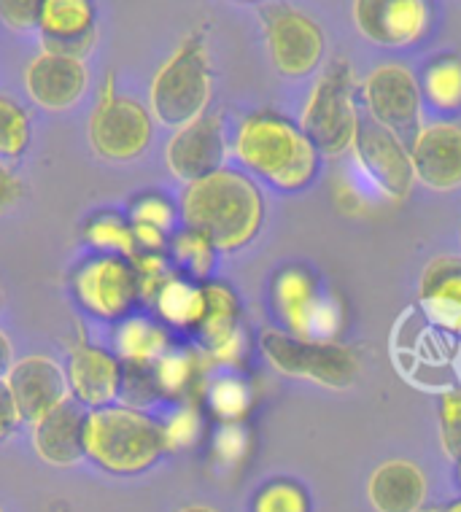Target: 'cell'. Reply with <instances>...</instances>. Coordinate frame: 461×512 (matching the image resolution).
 Segmentation results:
<instances>
[{
  "mask_svg": "<svg viewBox=\"0 0 461 512\" xmlns=\"http://www.w3.org/2000/svg\"><path fill=\"white\" fill-rule=\"evenodd\" d=\"M181 219L203 232L216 251L232 254L257 238L265 221V200L246 173L219 168L187 184L181 195Z\"/></svg>",
  "mask_w": 461,
  "mask_h": 512,
  "instance_id": "6da1fadb",
  "label": "cell"
},
{
  "mask_svg": "<svg viewBox=\"0 0 461 512\" xmlns=\"http://www.w3.org/2000/svg\"><path fill=\"white\" fill-rule=\"evenodd\" d=\"M235 157L254 176L278 192H302L319 173V151L300 124H292L273 111L246 116L235 135Z\"/></svg>",
  "mask_w": 461,
  "mask_h": 512,
  "instance_id": "7a4b0ae2",
  "label": "cell"
},
{
  "mask_svg": "<svg viewBox=\"0 0 461 512\" xmlns=\"http://www.w3.org/2000/svg\"><path fill=\"white\" fill-rule=\"evenodd\" d=\"M162 424L138 407L106 405L87 410L84 456L108 475H141L162 459Z\"/></svg>",
  "mask_w": 461,
  "mask_h": 512,
  "instance_id": "3957f363",
  "label": "cell"
},
{
  "mask_svg": "<svg viewBox=\"0 0 461 512\" xmlns=\"http://www.w3.org/2000/svg\"><path fill=\"white\" fill-rule=\"evenodd\" d=\"M213 92L211 57L203 36L184 38L162 62L149 87V111L165 127H184L208 114Z\"/></svg>",
  "mask_w": 461,
  "mask_h": 512,
  "instance_id": "277c9868",
  "label": "cell"
},
{
  "mask_svg": "<svg viewBox=\"0 0 461 512\" xmlns=\"http://www.w3.org/2000/svg\"><path fill=\"white\" fill-rule=\"evenodd\" d=\"M300 130L324 157H343L354 149L362 124L346 62H335L313 84L308 103L302 108Z\"/></svg>",
  "mask_w": 461,
  "mask_h": 512,
  "instance_id": "5b68a950",
  "label": "cell"
},
{
  "mask_svg": "<svg viewBox=\"0 0 461 512\" xmlns=\"http://www.w3.org/2000/svg\"><path fill=\"white\" fill-rule=\"evenodd\" d=\"M262 351L281 375L313 380L327 389H348L359 375V356L337 340H300L281 329H267Z\"/></svg>",
  "mask_w": 461,
  "mask_h": 512,
  "instance_id": "8992f818",
  "label": "cell"
},
{
  "mask_svg": "<svg viewBox=\"0 0 461 512\" xmlns=\"http://www.w3.org/2000/svg\"><path fill=\"white\" fill-rule=\"evenodd\" d=\"M154 116L143 103L116 92L114 73L108 76L95 111L89 116V146L103 159L127 162L149 149Z\"/></svg>",
  "mask_w": 461,
  "mask_h": 512,
  "instance_id": "52a82bcc",
  "label": "cell"
},
{
  "mask_svg": "<svg viewBox=\"0 0 461 512\" xmlns=\"http://www.w3.org/2000/svg\"><path fill=\"white\" fill-rule=\"evenodd\" d=\"M73 300L100 321H125L138 302V275L130 259L98 254L73 273Z\"/></svg>",
  "mask_w": 461,
  "mask_h": 512,
  "instance_id": "ba28073f",
  "label": "cell"
},
{
  "mask_svg": "<svg viewBox=\"0 0 461 512\" xmlns=\"http://www.w3.org/2000/svg\"><path fill=\"white\" fill-rule=\"evenodd\" d=\"M262 27L273 68L281 76L305 79L319 68L327 44L316 19L292 6H270L262 11Z\"/></svg>",
  "mask_w": 461,
  "mask_h": 512,
  "instance_id": "9c48e42d",
  "label": "cell"
},
{
  "mask_svg": "<svg viewBox=\"0 0 461 512\" xmlns=\"http://www.w3.org/2000/svg\"><path fill=\"white\" fill-rule=\"evenodd\" d=\"M273 302L286 332L300 340H332L340 327L335 302L324 300L311 273L300 267L278 273L273 283Z\"/></svg>",
  "mask_w": 461,
  "mask_h": 512,
  "instance_id": "30bf717a",
  "label": "cell"
},
{
  "mask_svg": "<svg viewBox=\"0 0 461 512\" xmlns=\"http://www.w3.org/2000/svg\"><path fill=\"white\" fill-rule=\"evenodd\" d=\"M0 383L14 399L22 424L30 426L71 399L65 367L54 362L52 356H22L17 362H11L9 372Z\"/></svg>",
  "mask_w": 461,
  "mask_h": 512,
  "instance_id": "8fae6325",
  "label": "cell"
},
{
  "mask_svg": "<svg viewBox=\"0 0 461 512\" xmlns=\"http://www.w3.org/2000/svg\"><path fill=\"white\" fill-rule=\"evenodd\" d=\"M354 25L370 44L386 49L413 46L432 22L429 0H354Z\"/></svg>",
  "mask_w": 461,
  "mask_h": 512,
  "instance_id": "7c38bea8",
  "label": "cell"
},
{
  "mask_svg": "<svg viewBox=\"0 0 461 512\" xmlns=\"http://www.w3.org/2000/svg\"><path fill=\"white\" fill-rule=\"evenodd\" d=\"M362 95L373 122L391 133L413 130L421 119V100H424L421 81L416 79V73L399 62H386L381 68H375L364 79Z\"/></svg>",
  "mask_w": 461,
  "mask_h": 512,
  "instance_id": "4fadbf2b",
  "label": "cell"
},
{
  "mask_svg": "<svg viewBox=\"0 0 461 512\" xmlns=\"http://www.w3.org/2000/svg\"><path fill=\"white\" fill-rule=\"evenodd\" d=\"M351 151H354L356 165L383 195L391 200H405L410 195V189L416 184V173L410 162V149L399 141L397 133H391L378 122L367 127L362 124Z\"/></svg>",
  "mask_w": 461,
  "mask_h": 512,
  "instance_id": "5bb4252c",
  "label": "cell"
},
{
  "mask_svg": "<svg viewBox=\"0 0 461 512\" xmlns=\"http://www.w3.org/2000/svg\"><path fill=\"white\" fill-rule=\"evenodd\" d=\"M227 143H224V124L219 114L197 116L195 122L178 127L165 146V162L178 181L192 184L224 168Z\"/></svg>",
  "mask_w": 461,
  "mask_h": 512,
  "instance_id": "9a60e30c",
  "label": "cell"
},
{
  "mask_svg": "<svg viewBox=\"0 0 461 512\" xmlns=\"http://www.w3.org/2000/svg\"><path fill=\"white\" fill-rule=\"evenodd\" d=\"M65 375H68L73 402H79L84 410H95V407L114 405L119 399L125 364L106 348L79 340L68 354Z\"/></svg>",
  "mask_w": 461,
  "mask_h": 512,
  "instance_id": "2e32d148",
  "label": "cell"
},
{
  "mask_svg": "<svg viewBox=\"0 0 461 512\" xmlns=\"http://www.w3.org/2000/svg\"><path fill=\"white\" fill-rule=\"evenodd\" d=\"M410 162L418 184L432 192H453L461 186V124L432 122L410 143Z\"/></svg>",
  "mask_w": 461,
  "mask_h": 512,
  "instance_id": "e0dca14e",
  "label": "cell"
},
{
  "mask_svg": "<svg viewBox=\"0 0 461 512\" xmlns=\"http://www.w3.org/2000/svg\"><path fill=\"white\" fill-rule=\"evenodd\" d=\"M89 84L87 62L68 54H36L25 71V89L30 100L46 111H68L84 98Z\"/></svg>",
  "mask_w": 461,
  "mask_h": 512,
  "instance_id": "ac0fdd59",
  "label": "cell"
},
{
  "mask_svg": "<svg viewBox=\"0 0 461 512\" xmlns=\"http://www.w3.org/2000/svg\"><path fill=\"white\" fill-rule=\"evenodd\" d=\"M36 30L44 52L87 60L98 38L95 3L92 0H44Z\"/></svg>",
  "mask_w": 461,
  "mask_h": 512,
  "instance_id": "d6986e66",
  "label": "cell"
},
{
  "mask_svg": "<svg viewBox=\"0 0 461 512\" xmlns=\"http://www.w3.org/2000/svg\"><path fill=\"white\" fill-rule=\"evenodd\" d=\"M205 316L197 327L205 356L216 364H238L243 356L240 305L230 286L205 281Z\"/></svg>",
  "mask_w": 461,
  "mask_h": 512,
  "instance_id": "ffe728a7",
  "label": "cell"
},
{
  "mask_svg": "<svg viewBox=\"0 0 461 512\" xmlns=\"http://www.w3.org/2000/svg\"><path fill=\"white\" fill-rule=\"evenodd\" d=\"M84 418L79 402H63L33 424V448L49 467H73L84 459Z\"/></svg>",
  "mask_w": 461,
  "mask_h": 512,
  "instance_id": "44dd1931",
  "label": "cell"
},
{
  "mask_svg": "<svg viewBox=\"0 0 461 512\" xmlns=\"http://www.w3.org/2000/svg\"><path fill=\"white\" fill-rule=\"evenodd\" d=\"M429 496L424 469L408 459L383 461L367 480V499L375 512H421Z\"/></svg>",
  "mask_w": 461,
  "mask_h": 512,
  "instance_id": "7402d4cb",
  "label": "cell"
},
{
  "mask_svg": "<svg viewBox=\"0 0 461 512\" xmlns=\"http://www.w3.org/2000/svg\"><path fill=\"white\" fill-rule=\"evenodd\" d=\"M418 302L440 327L461 332V259L437 256L424 267L418 283Z\"/></svg>",
  "mask_w": 461,
  "mask_h": 512,
  "instance_id": "603a6c76",
  "label": "cell"
},
{
  "mask_svg": "<svg viewBox=\"0 0 461 512\" xmlns=\"http://www.w3.org/2000/svg\"><path fill=\"white\" fill-rule=\"evenodd\" d=\"M168 351V332L151 318H125L116 327V356L125 367H154Z\"/></svg>",
  "mask_w": 461,
  "mask_h": 512,
  "instance_id": "cb8c5ba5",
  "label": "cell"
},
{
  "mask_svg": "<svg viewBox=\"0 0 461 512\" xmlns=\"http://www.w3.org/2000/svg\"><path fill=\"white\" fill-rule=\"evenodd\" d=\"M154 308L162 321L178 329H197L205 316V289L203 283H195L192 278L173 275L157 294Z\"/></svg>",
  "mask_w": 461,
  "mask_h": 512,
  "instance_id": "d4e9b609",
  "label": "cell"
},
{
  "mask_svg": "<svg viewBox=\"0 0 461 512\" xmlns=\"http://www.w3.org/2000/svg\"><path fill=\"white\" fill-rule=\"evenodd\" d=\"M151 370L160 397L181 399V402H189V394L203 378V364L189 351H168Z\"/></svg>",
  "mask_w": 461,
  "mask_h": 512,
  "instance_id": "484cf974",
  "label": "cell"
},
{
  "mask_svg": "<svg viewBox=\"0 0 461 512\" xmlns=\"http://www.w3.org/2000/svg\"><path fill=\"white\" fill-rule=\"evenodd\" d=\"M84 240L89 246L98 248L100 254H114V256H125L133 262L135 256L141 254L138 248V240H135L133 224L127 219H122L119 213H98L84 224Z\"/></svg>",
  "mask_w": 461,
  "mask_h": 512,
  "instance_id": "4316f807",
  "label": "cell"
},
{
  "mask_svg": "<svg viewBox=\"0 0 461 512\" xmlns=\"http://www.w3.org/2000/svg\"><path fill=\"white\" fill-rule=\"evenodd\" d=\"M421 95L437 111H459L461 108V57L448 54L426 65L421 76Z\"/></svg>",
  "mask_w": 461,
  "mask_h": 512,
  "instance_id": "83f0119b",
  "label": "cell"
},
{
  "mask_svg": "<svg viewBox=\"0 0 461 512\" xmlns=\"http://www.w3.org/2000/svg\"><path fill=\"white\" fill-rule=\"evenodd\" d=\"M170 254L176 259V265L195 281H208V275L213 273V265H216V246L211 240L205 238L203 232L192 230V227H184L181 232H176L170 238Z\"/></svg>",
  "mask_w": 461,
  "mask_h": 512,
  "instance_id": "f1b7e54d",
  "label": "cell"
},
{
  "mask_svg": "<svg viewBox=\"0 0 461 512\" xmlns=\"http://www.w3.org/2000/svg\"><path fill=\"white\" fill-rule=\"evenodd\" d=\"M208 405L222 424H240L251 410V391L243 380L222 378L208 389Z\"/></svg>",
  "mask_w": 461,
  "mask_h": 512,
  "instance_id": "f546056e",
  "label": "cell"
},
{
  "mask_svg": "<svg viewBox=\"0 0 461 512\" xmlns=\"http://www.w3.org/2000/svg\"><path fill=\"white\" fill-rule=\"evenodd\" d=\"M30 146V119L25 108L0 95V159H19Z\"/></svg>",
  "mask_w": 461,
  "mask_h": 512,
  "instance_id": "4dcf8cb0",
  "label": "cell"
},
{
  "mask_svg": "<svg viewBox=\"0 0 461 512\" xmlns=\"http://www.w3.org/2000/svg\"><path fill=\"white\" fill-rule=\"evenodd\" d=\"M251 512H311L308 494L292 480H273L259 488Z\"/></svg>",
  "mask_w": 461,
  "mask_h": 512,
  "instance_id": "1f68e13d",
  "label": "cell"
},
{
  "mask_svg": "<svg viewBox=\"0 0 461 512\" xmlns=\"http://www.w3.org/2000/svg\"><path fill=\"white\" fill-rule=\"evenodd\" d=\"M203 432V418L197 410L195 402H184L178 405L170 418L162 424V434H165V448L168 451H187L197 442Z\"/></svg>",
  "mask_w": 461,
  "mask_h": 512,
  "instance_id": "d6a6232c",
  "label": "cell"
},
{
  "mask_svg": "<svg viewBox=\"0 0 461 512\" xmlns=\"http://www.w3.org/2000/svg\"><path fill=\"white\" fill-rule=\"evenodd\" d=\"M133 267L138 275V300L149 305H154L162 286L176 275L170 270L165 254H157V251H141L133 259Z\"/></svg>",
  "mask_w": 461,
  "mask_h": 512,
  "instance_id": "836d02e7",
  "label": "cell"
},
{
  "mask_svg": "<svg viewBox=\"0 0 461 512\" xmlns=\"http://www.w3.org/2000/svg\"><path fill=\"white\" fill-rule=\"evenodd\" d=\"M173 221H176V211H173L170 200H165L162 195L138 197L130 208V224H138V227H151V230L170 235Z\"/></svg>",
  "mask_w": 461,
  "mask_h": 512,
  "instance_id": "e575fe53",
  "label": "cell"
},
{
  "mask_svg": "<svg viewBox=\"0 0 461 512\" xmlns=\"http://www.w3.org/2000/svg\"><path fill=\"white\" fill-rule=\"evenodd\" d=\"M440 442L448 459L461 456V389L445 394L440 402Z\"/></svg>",
  "mask_w": 461,
  "mask_h": 512,
  "instance_id": "d590c367",
  "label": "cell"
},
{
  "mask_svg": "<svg viewBox=\"0 0 461 512\" xmlns=\"http://www.w3.org/2000/svg\"><path fill=\"white\" fill-rule=\"evenodd\" d=\"M44 0H0V22L11 30H36Z\"/></svg>",
  "mask_w": 461,
  "mask_h": 512,
  "instance_id": "8d00e7d4",
  "label": "cell"
},
{
  "mask_svg": "<svg viewBox=\"0 0 461 512\" xmlns=\"http://www.w3.org/2000/svg\"><path fill=\"white\" fill-rule=\"evenodd\" d=\"M249 448V434L240 424H222V432L216 434V456L222 461H238Z\"/></svg>",
  "mask_w": 461,
  "mask_h": 512,
  "instance_id": "74e56055",
  "label": "cell"
},
{
  "mask_svg": "<svg viewBox=\"0 0 461 512\" xmlns=\"http://www.w3.org/2000/svg\"><path fill=\"white\" fill-rule=\"evenodd\" d=\"M19 197H22V181L14 176L9 165L0 162V216L9 213L19 203Z\"/></svg>",
  "mask_w": 461,
  "mask_h": 512,
  "instance_id": "f35d334b",
  "label": "cell"
},
{
  "mask_svg": "<svg viewBox=\"0 0 461 512\" xmlns=\"http://www.w3.org/2000/svg\"><path fill=\"white\" fill-rule=\"evenodd\" d=\"M19 424H22V418H19L17 405H14V399L9 397L6 386L0 383V440H6V437H11V434L17 432Z\"/></svg>",
  "mask_w": 461,
  "mask_h": 512,
  "instance_id": "ab89813d",
  "label": "cell"
},
{
  "mask_svg": "<svg viewBox=\"0 0 461 512\" xmlns=\"http://www.w3.org/2000/svg\"><path fill=\"white\" fill-rule=\"evenodd\" d=\"M11 362H14V359H11V345L9 340H6V335L0 332V380H3V375L9 372Z\"/></svg>",
  "mask_w": 461,
  "mask_h": 512,
  "instance_id": "60d3db41",
  "label": "cell"
},
{
  "mask_svg": "<svg viewBox=\"0 0 461 512\" xmlns=\"http://www.w3.org/2000/svg\"><path fill=\"white\" fill-rule=\"evenodd\" d=\"M178 512H219V510H213V507H205V504H189V507H181Z\"/></svg>",
  "mask_w": 461,
  "mask_h": 512,
  "instance_id": "b9f144b4",
  "label": "cell"
},
{
  "mask_svg": "<svg viewBox=\"0 0 461 512\" xmlns=\"http://www.w3.org/2000/svg\"><path fill=\"white\" fill-rule=\"evenodd\" d=\"M435 512H461V499L459 502H451L448 507H443V510H435Z\"/></svg>",
  "mask_w": 461,
  "mask_h": 512,
  "instance_id": "7bdbcfd3",
  "label": "cell"
},
{
  "mask_svg": "<svg viewBox=\"0 0 461 512\" xmlns=\"http://www.w3.org/2000/svg\"><path fill=\"white\" fill-rule=\"evenodd\" d=\"M456 483H459V488H461V456L456 459Z\"/></svg>",
  "mask_w": 461,
  "mask_h": 512,
  "instance_id": "ee69618b",
  "label": "cell"
},
{
  "mask_svg": "<svg viewBox=\"0 0 461 512\" xmlns=\"http://www.w3.org/2000/svg\"><path fill=\"white\" fill-rule=\"evenodd\" d=\"M238 3H262V0H238Z\"/></svg>",
  "mask_w": 461,
  "mask_h": 512,
  "instance_id": "f6af8a7d",
  "label": "cell"
},
{
  "mask_svg": "<svg viewBox=\"0 0 461 512\" xmlns=\"http://www.w3.org/2000/svg\"><path fill=\"white\" fill-rule=\"evenodd\" d=\"M0 305H3V294H0Z\"/></svg>",
  "mask_w": 461,
  "mask_h": 512,
  "instance_id": "bcb514c9",
  "label": "cell"
},
{
  "mask_svg": "<svg viewBox=\"0 0 461 512\" xmlns=\"http://www.w3.org/2000/svg\"><path fill=\"white\" fill-rule=\"evenodd\" d=\"M0 512H3V510H0Z\"/></svg>",
  "mask_w": 461,
  "mask_h": 512,
  "instance_id": "7dc6e473",
  "label": "cell"
}]
</instances>
